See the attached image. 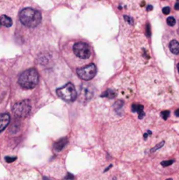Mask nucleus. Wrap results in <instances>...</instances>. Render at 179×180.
<instances>
[{
    "instance_id": "1",
    "label": "nucleus",
    "mask_w": 179,
    "mask_h": 180,
    "mask_svg": "<svg viewBox=\"0 0 179 180\" xmlns=\"http://www.w3.org/2000/svg\"><path fill=\"white\" fill-rule=\"evenodd\" d=\"M126 55L128 62L133 66L141 67L146 65L151 58L147 40L141 36H136L130 40L126 47Z\"/></svg>"
},
{
    "instance_id": "2",
    "label": "nucleus",
    "mask_w": 179,
    "mask_h": 180,
    "mask_svg": "<svg viewBox=\"0 0 179 180\" xmlns=\"http://www.w3.org/2000/svg\"><path fill=\"white\" fill-rule=\"evenodd\" d=\"M166 86L167 82L164 80V78L160 74L154 72H146L142 75V77L140 79V88L142 94L145 96V98H148L152 101H156L160 95L168 90Z\"/></svg>"
},
{
    "instance_id": "3",
    "label": "nucleus",
    "mask_w": 179,
    "mask_h": 180,
    "mask_svg": "<svg viewBox=\"0 0 179 180\" xmlns=\"http://www.w3.org/2000/svg\"><path fill=\"white\" fill-rule=\"evenodd\" d=\"M19 20L24 26L34 27L41 21V14L33 8H25L19 13Z\"/></svg>"
},
{
    "instance_id": "4",
    "label": "nucleus",
    "mask_w": 179,
    "mask_h": 180,
    "mask_svg": "<svg viewBox=\"0 0 179 180\" xmlns=\"http://www.w3.org/2000/svg\"><path fill=\"white\" fill-rule=\"evenodd\" d=\"M39 82V75L34 69H29L22 73L19 77V84L22 88L33 89Z\"/></svg>"
},
{
    "instance_id": "5",
    "label": "nucleus",
    "mask_w": 179,
    "mask_h": 180,
    "mask_svg": "<svg viewBox=\"0 0 179 180\" xmlns=\"http://www.w3.org/2000/svg\"><path fill=\"white\" fill-rule=\"evenodd\" d=\"M73 53L77 58L81 60H87L91 55L90 46L84 42L79 41L74 44L73 46Z\"/></svg>"
},
{
    "instance_id": "6",
    "label": "nucleus",
    "mask_w": 179,
    "mask_h": 180,
    "mask_svg": "<svg viewBox=\"0 0 179 180\" xmlns=\"http://www.w3.org/2000/svg\"><path fill=\"white\" fill-rule=\"evenodd\" d=\"M56 93L59 97L68 101H74L76 98V91L73 84L69 83L62 88L56 91Z\"/></svg>"
},
{
    "instance_id": "7",
    "label": "nucleus",
    "mask_w": 179,
    "mask_h": 180,
    "mask_svg": "<svg viewBox=\"0 0 179 180\" xmlns=\"http://www.w3.org/2000/svg\"><path fill=\"white\" fill-rule=\"evenodd\" d=\"M31 110V103L29 100H23L15 104L13 107V112L15 116L19 118H24L27 116Z\"/></svg>"
},
{
    "instance_id": "8",
    "label": "nucleus",
    "mask_w": 179,
    "mask_h": 180,
    "mask_svg": "<svg viewBox=\"0 0 179 180\" xmlns=\"http://www.w3.org/2000/svg\"><path fill=\"white\" fill-rule=\"evenodd\" d=\"M96 72L97 68L95 64L93 63L87 65L86 67H83V68H80L76 70V73L79 76V77L85 81L90 80L91 78H93L94 76L96 75Z\"/></svg>"
},
{
    "instance_id": "9",
    "label": "nucleus",
    "mask_w": 179,
    "mask_h": 180,
    "mask_svg": "<svg viewBox=\"0 0 179 180\" xmlns=\"http://www.w3.org/2000/svg\"><path fill=\"white\" fill-rule=\"evenodd\" d=\"M92 95H93V90L90 85H83L82 87L81 93H80V97H81L82 100L87 101L90 99Z\"/></svg>"
},
{
    "instance_id": "10",
    "label": "nucleus",
    "mask_w": 179,
    "mask_h": 180,
    "mask_svg": "<svg viewBox=\"0 0 179 180\" xmlns=\"http://www.w3.org/2000/svg\"><path fill=\"white\" fill-rule=\"evenodd\" d=\"M10 122V115L8 114H0V133L5 129Z\"/></svg>"
},
{
    "instance_id": "11",
    "label": "nucleus",
    "mask_w": 179,
    "mask_h": 180,
    "mask_svg": "<svg viewBox=\"0 0 179 180\" xmlns=\"http://www.w3.org/2000/svg\"><path fill=\"white\" fill-rule=\"evenodd\" d=\"M0 24L5 27H10L13 26V20L6 15H2L0 17Z\"/></svg>"
},
{
    "instance_id": "12",
    "label": "nucleus",
    "mask_w": 179,
    "mask_h": 180,
    "mask_svg": "<svg viewBox=\"0 0 179 180\" xmlns=\"http://www.w3.org/2000/svg\"><path fill=\"white\" fill-rule=\"evenodd\" d=\"M68 143V140L67 138H62V139H60L59 141H57L55 143L54 145V148L56 151H61L64 147L67 145Z\"/></svg>"
},
{
    "instance_id": "13",
    "label": "nucleus",
    "mask_w": 179,
    "mask_h": 180,
    "mask_svg": "<svg viewBox=\"0 0 179 180\" xmlns=\"http://www.w3.org/2000/svg\"><path fill=\"white\" fill-rule=\"evenodd\" d=\"M170 49L172 54H179V42L176 40H173L170 42Z\"/></svg>"
},
{
    "instance_id": "14",
    "label": "nucleus",
    "mask_w": 179,
    "mask_h": 180,
    "mask_svg": "<svg viewBox=\"0 0 179 180\" xmlns=\"http://www.w3.org/2000/svg\"><path fill=\"white\" fill-rule=\"evenodd\" d=\"M117 92H116L115 90H112V89H108L105 92H104L103 94L101 95V97H104V98H113L115 97H117Z\"/></svg>"
},
{
    "instance_id": "15",
    "label": "nucleus",
    "mask_w": 179,
    "mask_h": 180,
    "mask_svg": "<svg viewBox=\"0 0 179 180\" xmlns=\"http://www.w3.org/2000/svg\"><path fill=\"white\" fill-rule=\"evenodd\" d=\"M136 112H138V115H139V118L140 119H142L144 117L145 115V112H143V106H141V105L138 104V106H137V110H136Z\"/></svg>"
},
{
    "instance_id": "16",
    "label": "nucleus",
    "mask_w": 179,
    "mask_h": 180,
    "mask_svg": "<svg viewBox=\"0 0 179 180\" xmlns=\"http://www.w3.org/2000/svg\"><path fill=\"white\" fill-rule=\"evenodd\" d=\"M167 24H168L169 26H170V27L175 26V24H176V19H175V18L174 17H169L168 19H167Z\"/></svg>"
},
{
    "instance_id": "17",
    "label": "nucleus",
    "mask_w": 179,
    "mask_h": 180,
    "mask_svg": "<svg viewBox=\"0 0 179 180\" xmlns=\"http://www.w3.org/2000/svg\"><path fill=\"white\" fill-rule=\"evenodd\" d=\"M173 163H174V160L163 161V162H162V163H161V164H162V166H163V167H167V166H170V165H171Z\"/></svg>"
},
{
    "instance_id": "18",
    "label": "nucleus",
    "mask_w": 179,
    "mask_h": 180,
    "mask_svg": "<svg viewBox=\"0 0 179 180\" xmlns=\"http://www.w3.org/2000/svg\"><path fill=\"white\" fill-rule=\"evenodd\" d=\"M161 115H162V117L164 120H167L169 118V116H170V111H163V112H161Z\"/></svg>"
},
{
    "instance_id": "19",
    "label": "nucleus",
    "mask_w": 179,
    "mask_h": 180,
    "mask_svg": "<svg viewBox=\"0 0 179 180\" xmlns=\"http://www.w3.org/2000/svg\"><path fill=\"white\" fill-rule=\"evenodd\" d=\"M5 160L6 163H13V162H14L16 160V157H11V156H5Z\"/></svg>"
},
{
    "instance_id": "20",
    "label": "nucleus",
    "mask_w": 179,
    "mask_h": 180,
    "mask_svg": "<svg viewBox=\"0 0 179 180\" xmlns=\"http://www.w3.org/2000/svg\"><path fill=\"white\" fill-rule=\"evenodd\" d=\"M162 13H163L164 14H166V15H167V14H169V13H170V8L168 7V6L164 7L163 9H162Z\"/></svg>"
},
{
    "instance_id": "21",
    "label": "nucleus",
    "mask_w": 179,
    "mask_h": 180,
    "mask_svg": "<svg viewBox=\"0 0 179 180\" xmlns=\"http://www.w3.org/2000/svg\"><path fill=\"white\" fill-rule=\"evenodd\" d=\"M150 33H151V32H150V27L149 26H147V34H148V36H150Z\"/></svg>"
},
{
    "instance_id": "22",
    "label": "nucleus",
    "mask_w": 179,
    "mask_h": 180,
    "mask_svg": "<svg viewBox=\"0 0 179 180\" xmlns=\"http://www.w3.org/2000/svg\"><path fill=\"white\" fill-rule=\"evenodd\" d=\"M151 10H153V6L152 5H148V6H147V11L148 12H149V11H151Z\"/></svg>"
},
{
    "instance_id": "23",
    "label": "nucleus",
    "mask_w": 179,
    "mask_h": 180,
    "mask_svg": "<svg viewBox=\"0 0 179 180\" xmlns=\"http://www.w3.org/2000/svg\"><path fill=\"white\" fill-rule=\"evenodd\" d=\"M175 9L176 10V11H179V3H176V5H175Z\"/></svg>"
},
{
    "instance_id": "24",
    "label": "nucleus",
    "mask_w": 179,
    "mask_h": 180,
    "mask_svg": "<svg viewBox=\"0 0 179 180\" xmlns=\"http://www.w3.org/2000/svg\"><path fill=\"white\" fill-rule=\"evenodd\" d=\"M67 179H71V180H73L74 179V177L72 175H70V174H69L68 175V177H67Z\"/></svg>"
},
{
    "instance_id": "25",
    "label": "nucleus",
    "mask_w": 179,
    "mask_h": 180,
    "mask_svg": "<svg viewBox=\"0 0 179 180\" xmlns=\"http://www.w3.org/2000/svg\"><path fill=\"white\" fill-rule=\"evenodd\" d=\"M175 115H176V117H179V109H177V110L175 112Z\"/></svg>"
},
{
    "instance_id": "26",
    "label": "nucleus",
    "mask_w": 179,
    "mask_h": 180,
    "mask_svg": "<svg viewBox=\"0 0 179 180\" xmlns=\"http://www.w3.org/2000/svg\"><path fill=\"white\" fill-rule=\"evenodd\" d=\"M177 70H178V72H179V62H178V64H177Z\"/></svg>"
},
{
    "instance_id": "27",
    "label": "nucleus",
    "mask_w": 179,
    "mask_h": 180,
    "mask_svg": "<svg viewBox=\"0 0 179 180\" xmlns=\"http://www.w3.org/2000/svg\"><path fill=\"white\" fill-rule=\"evenodd\" d=\"M166 180H173L172 178H169V179H166Z\"/></svg>"
},
{
    "instance_id": "28",
    "label": "nucleus",
    "mask_w": 179,
    "mask_h": 180,
    "mask_svg": "<svg viewBox=\"0 0 179 180\" xmlns=\"http://www.w3.org/2000/svg\"><path fill=\"white\" fill-rule=\"evenodd\" d=\"M0 25H1V24H0Z\"/></svg>"
}]
</instances>
